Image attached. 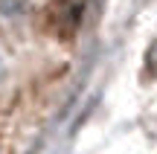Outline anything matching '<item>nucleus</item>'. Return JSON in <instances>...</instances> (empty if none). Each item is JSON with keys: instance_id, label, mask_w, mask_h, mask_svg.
Wrapping results in <instances>:
<instances>
[{"instance_id": "f257e3e1", "label": "nucleus", "mask_w": 157, "mask_h": 154, "mask_svg": "<svg viewBox=\"0 0 157 154\" xmlns=\"http://www.w3.org/2000/svg\"><path fill=\"white\" fill-rule=\"evenodd\" d=\"M87 0H52L47 9V29L56 38H73L82 26Z\"/></svg>"}, {"instance_id": "f03ea898", "label": "nucleus", "mask_w": 157, "mask_h": 154, "mask_svg": "<svg viewBox=\"0 0 157 154\" xmlns=\"http://www.w3.org/2000/svg\"><path fill=\"white\" fill-rule=\"evenodd\" d=\"M146 67H148V73H151V76H157V44H151V50H148Z\"/></svg>"}]
</instances>
